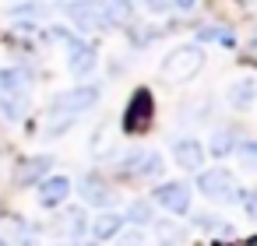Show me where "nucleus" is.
<instances>
[{
  "label": "nucleus",
  "mask_w": 257,
  "mask_h": 246,
  "mask_svg": "<svg viewBox=\"0 0 257 246\" xmlns=\"http://www.w3.org/2000/svg\"><path fill=\"white\" fill-rule=\"evenodd\" d=\"M201 64H204L201 46H180L162 60V78L166 81H190L201 71Z\"/></svg>",
  "instance_id": "obj_1"
},
{
  "label": "nucleus",
  "mask_w": 257,
  "mask_h": 246,
  "mask_svg": "<svg viewBox=\"0 0 257 246\" xmlns=\"http://www.w3.org/2000/svg\"><path fill=\"white\" fill-rule=\"evenodd\" d=\"M152 113H155V99H152V92L148 88H138L134 95H131V102H127V109H123V134H145L148 127H152Z\"/></svg>",
  "instance_id": "obj_2"
},
{
  "label": "nucleus",
  "mask_w": 257,
  "mask_h": 246,
  "mask_svg": "<svg viewBox=\"0 0 257 246\" xmlns=\"http://www.w3.org/2000/svg\"><path fill=\"white\" fill-rule=\"evenodd\" d=\"M197 186H201V193L211 197V200H236V197H239V186H236V179L229 176V169H204V172L197 176Z\"/></svg>",
  "instance_id": "obj_3"
},
{
  "label": "nucleus",
  "mask_w": 257,
  "mask_h": 246,
  "mask_svg": "<svg viewBox=\"0 0 257 246\" xmlns=\"http://www.w3.org/2000/svg\"><path fill=\"white\" fill-rule=\"evenodd\" d=\"M169 214H187L190 211V186L187 183H162V186H155V193H152Z\"/></svg>",
  "instance_id": "obj_4"
},
{
  "label": "nucleus",
  "mask_w": 257,
  "mask_h": 246,
  "mask_svg": "<svg viewBox=\"0 0 257 246\" xmlns=\"http://www.w3.org/2000/svg\"><path fill=\"white\" fill-rule=\"evenodd\" d=\"M95 99H99V88H95V85H81V88H74V92L57 95V99H53V109H57V113H81V109H88Z\"/></svg>",
  "instance_id": "obj_5"
},
{
  "label": "nucleus",
  "mask_w": 257,
  "mask_h": 246,
  "mask_svg": "<svg viewBox=\"0 0 257 246\" xmlns=\"http://www.w3.org/2000/svg\"><path fill=\"white\" fill-rule=\"evenodd\" d=\"M123 172H127V176H138V179L159 176V172H162V158H159L155 151H134V155L123 162Z\"/></svg>",
  "instance_id": "obj_6"
},
{
  "label": "nucleus",
  "mask_w": 257,
  "mask_h": 246,
  "mask_svg": "<svg viewBox=\"0 0 257 246\" xmlns=\"http://www.w3.org/2000/svg\"><path fill=\"white\" fill-rule=\"evenodd\" d=\"M50 165H53V158H50V155H36V158H22V162H18V169H15V183H18V186H29V183H36V179H43Z\"/></svg>",
  "instance_id": "obj_7"
},
{
  "label": "nucleus",
  "mask_w": 257,
  "mask_h": 246,
  "mask_svg": "<svg viewBox=\"0 0 257 246\" xmlns=\"http://www.w3.org/2000/svg\"><path fill=\"white\" fill-rule=\"evenodd\" d=\"M173 158H176L180 169H201V162H204V148H201V141L183 137V141L173 144Z\"/></svg>",
  "instance_id": "obj_8"
},
{
  "label": "nucleus",
  "mask_w": 257,
  "mask_h": 246,
  "mask_svg": "<svg viewBox=\"0 0 257 246\" xmlns=\"http://www.w3.org/2000/svg\"><path fill=\"white\" fill-rule=\"evenodd\" d=\"M71 193V179L67 176H50L43 186H39V204L43 207H60Z\"/></svg>",
  "instance_id": "obj_9"
},
{
  "label": "nucleus",
  "mask_w": 257,
  "mask_h": 246,
  "mask_svg": "<svg viewBox=\"0 0 257 246\" xmlns=\"http://www.w3.org/2000/svg\"><path fill=\"white\" fill-rule=\"evenodd\" d=\"M92 67H95V50L85 43H71V74L85 78V74H92Z\"/></svg>",
  "instance_id": "obj_10"
},
{
  "label": "nucleus",
  "mask_w": 257,
  "mask_h": 246,
  "mask_svg": "<svg viewBox=\"0 0 257 246\" xmlns=\"http://www.w3.org/2000/svg\"><path fill=\"white\" fill-rule=\"evenodd\" d=\"M71 18H74V25H78V29H99V25H106V22H102V11L92 4V0L71 4Z\"/></svg>",
  "instance_id": "obj_11"
},
{
  "label": "nucleus",
  "mask_w": 257,
  "mask_h": 246,
  "mask_svg": "<svg viewBox=\"0 0 257 246\" xmlns=\"http://www.w3.org/2000/svg\"><path fill=\"white\" fill-rule=\"evenodd\" d=\"M123 228V214H116V211H106V214H99L95 221H92V239H113L116 232Z\"/></svg>",
  "instance_id": "obj_12"
},
{
  "label": "nucleus",
  "mask_w": 257,
  "mask_h": 246,
  "mask_svg": "<svg viewBox=\"0 0 257 246\" xmlns=\"http://www.w3.org/2000/svg\"><path fill=\"white\" fill-rule=\"evenodd\" d=\"M81 193H85V200H88V204H99V207L113 200V190H109L99 176H88V179H85V186H81Z\"/></svg>",
  "instance_id": "obj_13"
},
{
  "label": "nucleus",
  "mask_w": 257,
  "mask_h": 246,
  "mask_svg": "<svg viewBox=\"0 0 257 246\" xmlns=\"http://www.w3.org/2000/svg\"><path fill=\"white\" fill-rule=\"evenodd\" d=\"M250 102H253V81H250V78L229 85V106H236V109H250Z\"/></svg>",
  "instance_id": "obj_14"
},
{
  "label": "nucleus",
  "mask_w": 257,
  "mask_h": 246,
  "mask_svg": "<svg viewBox=\"0 0 257 246\" xmlns=\"http://www.w3.org/2000/svg\"><path fill=\"white\" fill-rule=\"evenodd\" d=\"M127 18H131L127 0H106L102 4V22H127Z\"/></svg>",
  "instance_id": "obj_15"
},
{
  "label": "nucleus",
  "mask_w": 257,
  "mask_h": 246,
  "mask_svg": "<svg viewBox=\"0 0 257 246\" xmlns=\"http://www.w3.org/2000/svg\"><path fill=\"white\" fill-rule=\"evenodd\" d=\"M22 85H25V71H15V67L0 71V92H18Z\"/></svg>",
  "instance_id": "obj_16"
},
{
  "label": "nucleus",
  "mask_w": 257,
  "mask_h": 246,
  "mask_svg": "<svg viewBox=\"0 0 257 246\" xmlns=\"http://www.w3.org/2000/svg\"><path fill=\"white\" fill-rule=\"evenodd\" d=\"M159 239H162V246H180L183 232H180V228H173L169 221H162V225H159Z\"/></svg>",
  "instance_id": "obj_17"
},
{
  "label": "nucleus",
  "mask_w": 257,
  "mask_h": 246,
  "mask_svg": "<svg viewBox=\"0 0 257 246\" xmlns=\"http://www.w3.org/2000/svg\"><path fill=\"white\" fill-rule=\"evenodd\" d=\"M232 144H236V141H232V134H225V130H222V134H215V144H211V151H215V155H225Z\"/></svg>",
  "instance_id": "obj_18"
},
{
  "label": "nucleus",
  "mask_w": 257,
  "mask_h": 246,
  "mask_svg": "<svg viewBox=\"0 0 257 246\" xmlns=\"http://www.w3.org/2000/svg\"><path fill=\"white\" fill-rule=\"evenodd\" d=\"M131 221H138V225H141V221H152V207L138 200V204L131 207Z\"/></svg>",
  "instance_id": "obj_19"
},
{
  "label": "nucleus",
  "mask_w": 257,
  "mask_h": 246,
  "mask_svg": "<svg viewBox=\"0 0 257 246\" xmlns=\"http://www.w3.org/2000/svg\"><path fill=\"white\" fill-rule=\"evenodd\" d=\"M201 39H218V43L232 46V32H222V29H204V32H201Z\"/></svg>",
  "instance_id": "obj_20"
},
{
  "label": "nucleus",
  "mask_w": 257,
  "mask_h": 246,
  "mask_svg": "<svg viewBox=\"0 0 257 246\" xmlns=\"http://www.w3.org/2000/svg\"><path fill=\"white\" fill-rule=\"evenodd\" d=\"M243 165H253V144H243Z\"/></svg>",
  "instance_id": "obj_21"
},
{
  "label": "nucleus",
  "mask_w": 257,
  "mask_h": 246,
  "mask_svg": "<svg viewBox=\"0 0 257 246\" xmlns=\"http://www.w3.org/2000/svg\"><path fill=\"white\" fill-rule=\"evenodd\" d=\"M169 4H173V0H148V8H152V11H166Z\"/></svg>",
  "instance_id": "obj_22"
},
{
  "label": "nucleus",
  "mask_w": 257,
  "mask_h": 246,
  "mask_svg": "<svg viewBox=\"0 0 257 246\" xmlns=\"http://www.w3.org/2000/svg\"><path fill=\"white\" fill-rule=\"evenodd\" d=\"M173 4H176V8H183V11H190V8L197 4V0H173Z\"/></svg>",
  "instance_id": "obj_23"
},
{
  "label": "nucleus",
  "mask_w": 257,
  "mask_h": 246,
  "mask_svg": "<svg viewBox=\"0 0 257 246\" xmlns=\"http://www.w3.org/2000/svg\"><path fill=\"white\" fill-rule=\"evenodd\" d=\"M0 246H8V242H4V239H0Z\"/></svg>",
  "instance_id": "obj_24"
}]
</instances>
